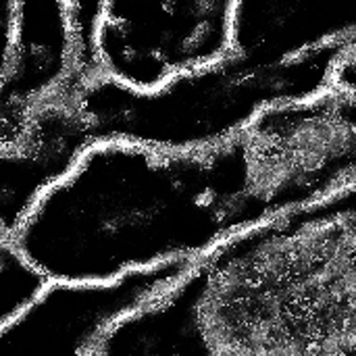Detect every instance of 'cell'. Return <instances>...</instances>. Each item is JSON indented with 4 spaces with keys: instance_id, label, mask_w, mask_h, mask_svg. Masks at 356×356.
<instances>
[{
    "instance_id": "6da1fadb",
    "label": "cell",
    "mask_w": 356,
    "mask_h": 356,
    "mask_svg": "<svg viewBox=\"0 0 356 356\" xmlns=\"http://www.w3.org/2000/svg\"><path fill=\"white\" fill-rule=\"evenodd\" d=\"M356 186L223 236L94 356H355Z\"/></svg>"
},
{
    "instance_id": "7a4b0ae2",
    "label": "cell",
    "mask_w": 356,
    "mask_h": 356,
    "mask_svg": "<svg viewBox=\"0 0 356 356\" xmlns=\"http://www.w3.org/2000/svg\"><path fill=\"white\" fill-rule=\"evenodd\" d=\"M242 190L238 136L200 152L94 140L13 240L48 280L108 282L207 252Z\"/></svg>"
},
{
    "instance_id": "3957f363",
    "label": "cell",
    "mask_w": 356,
    "mask_h": 356,
    "mask_svg": "<svg viewBox=\"0 0 356 356\" xmlns=\"http://www.w3.org/2000/svg\"><path fill=\"white\" fill-rule=\"evenodd\" d=\"M353 42L356 38L269 67H250L229 54L209 67L179 73L154 90H134L98 75L81 86L77 102L94 140L200 152L236 138L271 104L327 90L334 63Z\"/></svg>"
},
{
    "instance_id": "277c9868",
    "label": "cell",
    "mask_w": 356,
    "mask_h": 356,
    "mask_svg": "<svg viewBox=\"0 0 356 356\" xmlns=\"http://www.w3.org/2000/svg\"><path fill=\"white\" fill-rule=\"evenodd\" d=\"M244 190L232 232L356 186V92L327 88L263 108L238 134Z\"/></svg>"
},
{
    "instance_id": "5b68a950",
    "label": "cell",
    "mask_w": 356,
    "mask_h": 356,
    "mask_svg": "<svg viewBox=\"0 0 356 356\" xmlns=\"http://www.w3.org/2000/svg\"><path fill=\"white\" fill-rule=\"evenodd\" d=\"M236 0H104L96 29L100 73L134 90L232 54Z\"/></svg>"
},
{
    "instance_id": "8992f818",
    "label": "cell",
    "mask_w": 356,
    "mask_h": 356,
    "mask_svg": "<svg viewBox=\"0 0 356 356\" xmlns=\"http://www.w3.org/2000/svg\"><path fill=\"white\" fill-rule=\"evenodd\" d=\"M192 261L175 259L108 282L50 280L35 300L0 330V356H94L121 319L167 292Z\"/></svg>"
},
{
    "instance_id": "52a82bcc",
    "label": "cell",
    "mask_w": 356,
    "mask_h": 356,
    "mask_svg": "<svg viewBox=\"0 0 356 356\" xmlns=\"http://www.w3.org/2000/svg\"><path fill=\"white\" fill-rule=\"evenodd\" d=\"M79 90L73 83L35 102H0V238H13L94 142Z\"/></svg>"
},
{
    "instance_id": "ba28073f",
    "label": "cell",
    "mask_w": 356,
    "mask_h": 356,
    "mask_svg": "<svg viewBox=\"0 0 356 356\" xmlns=\"http://www.w3.org/2000/svg\"><path fill=\"white\" fill-rule=\"evenodd\" d=\"M356 38V0H236L232 54L269 67Z\"/></svg>"
},
{
    "instance_id": "9c48e42d",
    "label": "cell",
    "mask_w": 356,
    "mask_h": 356,
    "mask_svg": "<svg viewBox=\"0 0 356 356\" xmlns=\"http://www.w3.org/2000/svg\"><path fill=\"white\" fill-rule=\"evenodd\" d=\"M73 83L81 86L67 2L17 0L13 42L0 75V102H35Z\"/></svg>"
},
{
    "instance_id": "30bf717a",
    "label": "cell",
    "mask_w": 356,
    "mask_h": 356,
    "mask_svg": "<svg viewBox=\"0 0 356 356\" xmlns=\"http://www.w3.org/2000/svg\"><path fill=\"white\" fill-rule=\"evenodd\" d=\"M48 282L13 238H0V330L25 311Z\"/></svg>"
},
{
    "instance_id": "8fae6325",
    "label": "cell",
    "mask_w": 356,
    "mask_h": 356,
    "mask_svg": "<svg viewBox=\"0 0 356 356\" xmlns=\"http://www.w3.org/2000/svg\"><path fill=\"white\" fill-rule=\"evenodd\" d=\"M75 40V71L77 79L88 83L102 75L96 58V29L102 15L104 0H65Z\"/></svg>"
},
{
    "instance_id": "7c38bea8",
    "label": "cell",
    "mask_w": 356,
    "mask_h": 356,
    "mask_svg": "<svg viewBox=\"0 0 356 356\" xmlns=\"http://www.w3.org/2000/svg\"><path fill=\"white\" fill-rule=\"evenodd\" d=\"M330 88L340 92H356V42L348 44L334 63Z\"/></svg>"
},
{
    "instance_id": "4fadbf2b",
    "label": "cell",
    "mask_w": 356,
    "mask_h": 356,
    "mask_svg": "<svg viewBox=\"0 0 356 356\" xmlns=\"http://www.w3.org/2000/svg\"><path fill=\"white\" fill-rule=\"evenodd\" d=\"M15 15H17V0H0V75L4 71L10 42H13Z\"/></svg>"
}]
</instances>
